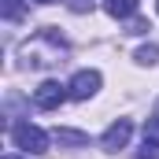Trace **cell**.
Listing matches in <instances>:
<instances>
[{
  "instance_id": "cell-1",
  "label": "cell",
  "mask_w": 159,
  "mask_h": 159,
  "mask_svg": "<svg viewBox=\"0 0 159 159\" xmlns=\"http://www.w3.org/2000/svg\"><path fill=\"white\" fill-rule=\"evenodd\" d=\"M63 56H67V44L52 26L22 44V63L26 67H56V63H63Z\"/></svg>"
},
{
  "instance_id": "cell-2",
  "label": "cell",
  "mask_w": 159,
  "mask_h": 159,
  "mask_svg": "<svg viewBox=\"0 0 159 159\" xmlns=\"http://www.w3.org/2000/svg\"><path fill=\"white\" fill-rule=\"evenodd\" d=\"M11 141H15V148H22L26 156L48 152V133L37 129V126H30V122H15V126H11Z\"/></svg>"
},
{
  "instance_id": "cell-3",
  "label": "cell",
  "mask_w": 159,
  "mask_h": 159,
  "mask_svg": "<svg viewBox=\"0 0 159 159\" xmlns=\"http://www.w3.org/2000/svg\"><path fill=\"white\" fill-rule=\"evenodd\" d=\"M67 96H70V93H67V85H59V81H41L37 89H34V104H37L41 111H56Z\"/></svg>"
},
{
  "instance_id": "cell-4",
  "label": "cell",
  "mask_w": 159,
  "mask_h": 159,
  "mask_svg": "<svg viewBox=\"0 0 159 159\" xmlns=\"http://www.w3.org/2000/svg\"><path fill=\"white\" fill-rule=\"evenodd\" d=\"M129 137H133V122H129V119H119V122L107 126V133L100 137V144H104V152H119V148L129 144Z\"/></svg>"
},
{
  "instance_id": "cell-5",
  "label": "cell",
  "mask_w": 159,
  "mask_h": 159,
  "mask_svg": "<svg viewBox=\"0 0 159 159\" xmlns=\"http://www.w3.org/2000/svg\"><path fill=\"white\" fill-rule=\"evenodd\" d=\"M96 89H100V70H78V74L70 78V85H67L70 100H89Z\"/></svg>"
},
{
  "instance_id": "cell-6",
  "label": "cell",
  "mask_w": 159,
  "mask_h": 159,
  "mask_svg": "<svg viewBox=\"0 0 159 159\" xmlns=\"http://www.w3.org/2000/svg\"><path fill=\"white\" fill-rule=\"evenodd\" d=\"M137 159H159V115L144 122V148Z\"/></svg>"
},
{
  "instance_id": "cell-7",
  "label": "cell",
  "mask_w": 159,
  "mask_h": 159,
  "mask_svg": "<svg viewBox=\"0 0 159 159\" xmlns=\"http://www.w3.org/2000/svg\"><path fill=\"white\" fill-rule=\"evenodd\" d=\"M104 11L111 19H129L137 11V0H104Z\"/></svg>"
},
{
  "instance_id": "cell-8",
  "label": "cell",
  "mask_w": 159,
  "mask_h": 159,
  "mask_svg": "<svg viewBox=\"0 0 159 159\" xmlns=\"http://www.w3.org/2000/svg\"><path fill=\"white\" fill-rule=\"evenodd\" d=\"M56 141L59 144H70V148H85L89 144V133H81V129H56Z\"/></svg>"
},
{
  "instance_id": "cell-9",
  "label": "cell",
  "mask_w": 159,
  "mask_h": 159,
  "mask_svg": "<svg viewBox=\"0 0 159 159\" xmlns=\"http://www.w3.org/2000/svg\"><path fill=\"white\" fill-rule=\"evenodd\" d=\"M133 59H137V63H144V67H152V63L159 59V44H141Z\"/></svg>"
},
{
  "instance_id": "cell-10",
  "label": "cell",
  "mask_w": 159,
  "mask_h": 159,
  "mask_svg": "<svg viewBox=\"0 0 159 159\" xmlns=\"http://www.w3.org/2000/svg\"><path fill=\"white\" fill-rule=\"evenodd\" d=\"M4 19L7 22H19L22 19V0H4Z\"/></svg>"
},
{
  "instance_id": "cell-11",
  "label": "cell",
  "mask_w": 159,
  "mask_h": 159,
  "mask_svg": "<svg viewBox=\"0 0 159 159\" xmlns=\"http://www.w3.org/2000/svg\"><path fill=\"white\" fill-rule=\"evenodd\" d=\"M37 4H56V0H37ZM70 11H78V15H85V11H93V0H63Z\"/></svg>"
},
{
  "instance_id": "cell-12",
  "label": "cell",
  "mask_w": 159,
  "mask_h": 159,
  "mask_svg": "<svg viewBox=\"0 0 159 159\" xmlns=\"http://www.w3.org/2000/svg\"><path fill=\"white\" fill-rule=\"evenodd\" d=\"M144 30H148V22H141V19H133V22H129V30H126V34H144Z\"/></svg>"
},
{
  "instance_id": "cell-13",
  "label": "cell",
  "mask_w": 159,
  "mask_h": 159,
  "mask_svg": "<svg viewBox=\"0 0 159 159\" xmlns=\"http://www.w3.org/2000/svg\"><path fill=\"white\" fill-rule=\"evenodd\" d=\"M4 159H30V156H4Z\"/></svg>"
},
{
  "instance_id": "cell-14",
  "label": "cell",
  "mask_w": 159,
  "mask_h": 159,
  "mask_svg": "<svg viewBox=\"0 0 159 159\" xmlns=\"http://www.w3.org/2000/svg\"><path fill=\"white\" fill-rule=\"evenodd\" d=\"M156 115H159V104H156Z\"/></svg>"
},
{
  "instance_id": "cell-15",
  "label": "cell",
  "mask_w": 159,
  "mask_h": 159,
  "mask_svg": "<svg viewBox=\"0 0 159 159\" xmlns=\"http://www.w3.org/2000/svg\"><path fill=\"white\" fill-rule=\"evenodd\" d=\"M156 11H159V0H156Z\"/></svg>"
}]
</instances>
